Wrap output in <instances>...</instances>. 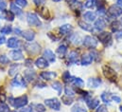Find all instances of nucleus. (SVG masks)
<instances>
[{
  "label": "nucleus",
  "instance_id": "obj_1",
  "mask_svg": "<svg viewBox=\"0 0 122 112\" xmlns=\"http://www.w3.org/2000/svg\"><path fill=\"white\" fill-rule=\"evenodd\" d=\"M9 100L10 101V103L15 107V108H21V107H24L25 106L28 105V97L27 95H23V96H20V97H17L15 99L13 98H9Z\"/></svg>",
  "mask_w": 122,
  "mask_h": 112
},
{
  "label": "nucleus",
  "instance_id": "obj_2",
  "mask_svg": "<svg viewBox=\"0 0 122 112\" xmlns=\"http://www.w3.org/2000/svg\"><path fill=\"white\" fill-rule=\"evenodd\" d=\"M27 21H28V24L30 26H34V27H41L42 26L40 19L33 12H29L27 14Z\"/></svg>",
  "mask_w": 122,
  "mask_h": 112
},
{
  "label": "nucleus",
  "instance_id": "obj_3",
  "mask_svg": "<svg viewBox=\"0 0 122 112\" xmlns=\"http://www.w3.org/2000/svg\"><path fill=\"white\" fill-rule=\"evenodd\" d=\"M45 104L51 109L53 110H60L61 108V103L57 98H51V99H46L45 101Z\"/></svg>",
  "mask_w": 122,
  "mask_h": 112
},
{
  "label": "nucleus",
  "instance_id": "obj_4",
  "mask_svg": "<svg viewBox=\"0 0 122 112\" xmlns=\"http://www.w3.org/2000/svg\"><path fill=\"white\" fill-rule=\"evenodd\" d=\"M82 44H83L86 48L95 49V48H97V40L95 37H93V36L87 35V36L84 37V39H83V41H82Z\"/></svg>",
  "mask_w": 122,
  "mask_h": 112
},
{
  "label": "nucleus",
  "instance_id": "obj_5",
  "mask_svg": "<svg viewBox=\"0 0 122 112\" xmlns=\"http://www.w3.org/2000/svg\"><path fill=\"white\" fill-rule=\"evenodd\" d=\"M98 40L105 46H108L112 42V34L110 32H105V31L101 32L98 34Z\"/></svg>",
  "mask_w": 122,
  "mask_h": 112
},
{
  "label": "nucleus",
  "instance_id": "obj_6",
  "mask_svg": "<svg viewBox=\"0 0 122 112\" xmlns=\"http://www.w3.org/2000/svg\"><path fill=\"white\" fill-rule=\"evenodd\" d=\"M25 47H26V50H27L30 54H37V53H39L40 50H41V47H40L39 44H37V43L27 44Z\"/></svg>",
  "mask_w": 122,
  "mask_h": 112
},
{
  "label": "nucleus",
  "instance_id": "obj_7",
  "mask_svg": "<svg viewBox=\"0 0 122 112\" xmlns=\"http://www.w3.org/2000/svg\"><path fill=\"white\" fill-rule=\"evenodd\" d=\"M108 13L113 17H118L122 14V8L117 5H112L108 10Z\"/></svg>",
  "mask_w": 122,
  "mask_h": 112
},
{
  "label": "nucleus",
  "instance_id": "obj_8",
  "mask_svg": "<svg viewBox=\"0 0 122 112\" xmlns=\"http://www.w3.org/2000/svg\"><path fill=\"white\" fill-rule=\"evenodd\" d=\"M12 86H22V87H27V82L25 78L21 75H16V77L12 80L11 82Z\"/></svg>",
  "mask_w": 122,
  "mask_h": 112
},
{
  "label": "nucleus",
  "instance_id": "obj_9",
  "mask_svg": "<svg viewBox=\"0 0 122 112\" xmlns=\"http://www.w3.org/2000/svg\"><path fill=\"white\" fill-rule=\"evenodd\" d=\"M103 74H104V76L107 77L109 80H114V78L116 79V77H117V74H116L115 70L112 69L111 67H107V66L103 67Z\"/></svg>",
  "mask_w": 122,
  "mask_h": 112
},
{
  "label": "nucleus",
  "instance_id": "obj_10",
  "mask_svg": "<svg viewBox=\"0 0 122 112\" xmlns=\"http://www.w3.org/2000/svg\"><path fill=\"white\" fill-rule=\"evenodd\" d=\"M94 60V56L92 53H86V54H83L81 57V63L82 66H88L92 64Z\"/></svg>",
  "mask_w": 122,
  "mask_h": 112
},
{
  "label": "nucleus",
  "instance_id": "obj_11",
  "mask_svg": "<svg viewBox=\"0 0 122 112\" xmlns=\"http://www.w3.org/2000/svg\"><path fill=\"white\" fill-rule=\"evenodd\" d=\"M35 66L39 68H46L48 67V63L47 60L44 57H40L35 61Z\"/></svg>",
  "mask_w": 122,
  "mask_h": 112
},
{
  "label": "nucleus",
  "instance_id": "obj_12",
  "mask_svg": "<svg viewBox=\"0 0 122 112\" xmlns=\"http://www.w3.org/2000/svg\"><path fill=\"white\" fill-rule=\"evenodd\" d=\"M38 12H39V14H40V16H41L42 18H44V19H46V20L50 19V12H49V11H48L46 8H45V7L39 8Z\"/></svg>",
  "mask_w": 122,
  "mask_h": 112
},
{
  "label": "nucleus",
  "instance_id": "obj_13",
  "mask_svg": "<svg viewBox=\"0 0 122 112\" xmlns=\"http://www.w3.org/2000/svg\"><path fill=\"white\" fill-rule=\"evenodd\" d=\"M22 36L27 40V41H32L35 37V32L31 29H27L22 31Z\"/></svg>",
  "mask_w": 122,
  "mask_h": 112
},
{
  "label": "nucleus",
  "instance_id": "obj_14",
  "mask_svg": "<svg viewBox=\"0 0 122 112\" xmlns=\"http://www.w3.org/2000/svg\"><path fill=\"white\" fill-rule=\"evenodd\" d=\"M40 76L45 80H52V79L56 78L57 74H56V72H53V71H44L40 74Z\"/></svg>",
  "mask_w": 122,
  "mask_h": 112
},
{
  "label": "nucleus",
  "instance_id": "obj_15",
  "mask_svg": "<svg viewBox=\"0 0 122 112\" xmlns=\"http://www.w3.org/2000/svg\"><path fill=\"white\" fill-rule=\"evenodd\" d=\"M44 56H45V58H46L48 62H50V63H53V62H55V60H56V56L54 54V52L51 51L50 50H46L44 51Z\"/></svg>",
  "mask_w": 122,
  "mask_h": 112
},
{
  "label": "nucleus",
  "instance_id": "obj_16",
  "mask_svg": "<svg viewBox=\"0 0 122 112\" xmlns=\"http://www.w3.org/2000/svg\"><path fill=\"white\" fill-rule=\"evenodd\" d=\"M59 30H60L61 35H67V34L71 33V31L73 30V27L69 24H65V25H62L61 27H60Z\"/></svg>",
  "mask_w": 122,
  "mask_h": 112
},
{
  "label": "nucleus",
  "instance_id": "obj_17",
  "mask_svg": "<svg viewBox=\"0 0 122 112\" xmlns=\"http://www.w3.org/2000/svg\"><path fill=\"white\" fill-rule=\"evenodd\" d=\"M94 27H95V28L97 30H99L100 31V30H102V29L105 28V27H106V22L102 18H98L97 20H96Z\"/></svg>",
  "mask_w": 122,
  "mask_h": 112
},
{
  "label": "nucleus",
  "instance_id": "obj_18",
  "mask_svg": "<svg viewBox=\"0 0 122 112\" xmlns=\"http://www.w3.org/2000/svg\"><path fill=\"white\" fill-rule=\"evenodd\" d=\"M101 84V80L97 79V78H90L87 82V85L92 88H97L99 86V84Z\"/></svg>",
  "mask_w": 122,
  "mask_h": 112
},
{
  "label": "nucleus",
  "instance_id": "obj_19",
  "mask_svg": "<svg viewBox=\"0 0 122 112\" xmlns=\"http://www.w3.org/2000/svg\"><path fill=\"white\" fill-rule=\"evenodd\" d=\"M10 56L12 60L14 61H18V60H22L23 59V53L21 50H12L10 52Z\"/></svg>",
  "mask_w": 122,
  "mask_h": 112
},
{
  "label": "nucleus",
  "instance_id": "obj_20",
  "mask_svg": "<svg viewBox=\"0 0 122 112\" xmlns=\"http://www.w3.org/2000/svg\"><path fill=\"white\" fill-rule=\"evenodd\" d=\"M83 18L85 21L87 22H94L96 21V18H97V14L93 11H87L83 14Z\"/></svg>",
  "mask_w": 122,
  "mask_h": 112
},
{
  "label": "nucleus",
  "instance_id": "obj_21",
  "mask_svg": "<svg viewBox=\"0 0 122 112\" xmlns=\"http://www.w3.org/2000/svg\"><path fill=\"white\" fill-rule=\"evenodd\" d=\"M67 59H68V62H69V63H71V64H76V63H78V61H79V53L76 52V51H71V52L68 54Z\"/></svg>",
  "mask_w": 122,
  "mask_h": 112
},
{
  "label": "nucleus",
  "instance_id": "obj_22",
  "mask_svg": "<svg viewBox=\"0 0 122 112\" xmlns=\"http://www.w3.org/2000/svg\"><path fill=\"white\" fill-rule=\"evenodd\" d=\"M19 44H20V41L17 40L16 38H14V37H11V38H10V39L7 41V46H8L9 48H10V49L17 48V47L19 46Z\"/></svg>",
  "mask_w": 122,
  "mask_h": 112
},
{
  "label": "nucleus",
  "instance_id": "obj_23",
  "mask_svg": "<svg viewBox=\"0 0 122 112\" xmlns=\"http://www.w3.org/2000/svg\"><path fill=\"white\" fill-rule=\"evenodd\" d=\"M19 67H20L19 64H13V65H11L10 67V69H9V75L10 76H14L17 73V71L19 69Z\"/></svg>",
  "mask_w": 122,
  "mask_h": 112
},
{
  "label": "nucleus",
  "instance_id": "obj_24",
  "mask_svg": "<svg viewBox=\"0 0 122 112\" xmlns=\"http://www.w3.org/2000/svg\"><path fill=\"white\" fill-rule=\"evenodd\" d=\"M70 83H73L75 85H77L78 87H81L84 84V82L81 78H76V77H72V76L70 78Z\"/></svg>",
  "mask_w": 122,
  "mask_h": 112
},
{
  "label": "nucleus",
  "instance_id": "obj_25",
  "mask_svg": "<svg viewBox=\"0 0 122 112\" xmlns=\"http://www.w3.org/2000/svg\"><path fill=\"white\" fill-rule=\"evenodd\" d=\"M79 26L82 29H84L85 31H93V27L91 25L88 23H85L83 21H79Z\"/></svg>",
  "mask_w": 122,
  "mask_h": 112
},
{
  "label": "nucleus",
  "instance_id": "obj_26",
  "mask_svg": "<svg viewBox=\"0 0 122 112\" xmlns=\"http://www.w3.org/2000/svg\"><path fill=\"white\" fill-rule=\"evenodd\" d=\"M10 11H11L15 15H20V14L22 13L21 9H20L16 4H14V3H11V4H10Z\"/></svg>",
  "mask_w": 122,
  "mask_h": 112
},
{
  "label": "nucleus",
  "instance_id": "obj_27",
  "mask_svg": "<svg viewBox=\"0 0 122 112\" xmlns=\"http://www.w3.org/2000/svg\"><path fill=\"white\" fill-rule=\"evenodd\" d=\"M87 105H88V107L90 108V109H95L96 107H97L98 106V105H99V100L98 99H94V100H90L88 103H87Z\"/></svg>",
  "mask_w": 122,
  "mask_h": 112
},
{
  "label": "nucleus",
  "instance_id": "obj_28",
  "mask_svg": "<svg viewBox=\"0 0 122 112\" xmlns=\"http://www.w3.org/2000/svg\"><path fill=\"white\" fill-rule=\"evenodd\" d=\"M25 78L28 81H32L35 78V72L34 70H26L25 71Z\"/></svg>",
  "mask_w": 122,
  "mask_h": 112
},
{
  "label": "nucleus",
  "instance_id": "obj_29",
  "mask_svg": "<svg viewBox=\"0 0 122 112\" xmlns=\"http://www.w3.org/2000/svg\"><path fill=\"white\" fill-rule=\"evenodd\" d=\"M66 51H67V47H66L65 45H61V46H59V48L57 49V53L60 55V57H62V56L65 55Z\"/></svg>",
  "mask_w": 122,
  "mask_h": 112
},
{
  "label": "nucleus",
  "instance_id": "obj_30",
  "mask_svg": "<svg viewBox=\"0 0 122 112\" xmlns=\"http://www.w3.org/2000/svg\"><path fill=\"white\" fill-rule=\"evenodd\" d=\"M14 13L11 11H4V16L7 20H10V21H13L14 20Z\"/></svg>",
  "mask_w": 122,
  "mask_h": 112
},
{
  "label": "nucleus",
  "instance_id": "obj_31",
  "mask_svg": "<svg viewBox=\"0 0 122 112\" xmlns=\"http://www.w3.org/2000/svg\"><path fill=\"white\" fill-rule=\"evenodd\" d=\"M69 39H70V42L73 43L74 45H79L81 43V38L77 34H71V36H70Z\"/></svg>",
  "mask_w": 122,
  "mask_h": 112
},
{
  "label": "nucleus",
  "instance_id": "obj_32",
  "mask_svg": "<svg viewBox=\"0 0 122 112\" xmlns=\"http://www.w3.org/2000/svg\"><path fill=\"white\" fill-rule=\"evenodd\" d=\"M33 109H35L37 112H46V107L45 106H43L42 104H33L32 105Z\"/></svg>",
  "mask_w": 122,
  "mask_h": 112
},
{
  "label": "nucleus",
  "instance_id": "obj_33",
  "mask_svg": "<svg viewBox=\"0 0 122 112\" xmlns=\"http://www.w3.org/2000/svg\"><path fill=\"white\" fill-rule=\"evenodd\" d=\"M52 87H53V89H55V90L58 91L59 95H61V92H62V84L60 82H54L52 84Z\"/></svg>",
  "mask_w": 122,
  "mask_h": 112
},
{
  "label": "nucleus",
  "instance_id": "obj_34",
  "mask_svg": "<svg viewBox=\"0 0 122 112\" xmlns=\"http://www.w3.org/2000/svg\"><path fill=\"white\" fill-rule=\"evenodd\" d=\"M97 5V0H85L84 7L87 9H93Z\"/></svg>",
  "mask_w": 122,
  "mask_h": 112
},
{
  "label": "nucleus",
  "instance_id": "obj_35",
  "mask_svg": "<svg viewBox=\"0 0 122 112\" xmlns=\"http://www.w3.org/2000/svg\"><path fill=\"white\" fill-rule=\"evenodd\" d=\"M71 112H87V109L83 106H81V105H76L72 107Z\"/></svg>",
  "mask_w": 122,
  "mask_h": 112
},
{
  "label": "nucleus",
  "instance_id": "obj_36",
  "mask_svg": "<svg viewBox=\"0 0 122 112\" xmlns=\"http://www.w3.org/2000/svg\"><path fill=\"white\" fill-rule=\"evenodd\" d=\"M100 98H101V100H102L105 104H109V103H110V100H111V95H110V93H108V92H103V93L101 94Z\"/></svg>",
  "mask_w": 122,
  "mask_h": 112
},
{
  "label": "nucleus",
  "instance_id": "obj_37",
  "mask_svg": "<svg viewBox=\"0 0 122 112\" xmlns=\"http://www.w3.org/2000/svg\"><path fill=\"white\" fill-rule=\"evenodd\" d=\"M64 92H65V95L66 96H68V97H74L75 96V92H74V90L71 88V87H69V86H66L65 88H64Z\"/></svg>",
  "mask_w": 122,
  "mask_h": 112
},
{
  "label": "nucleus",
  "instance_id": "obj_38",
  "mask_svg": "<svg viewBox=\"0 0 122 112\" xmlns=\"http://www.w3.org/2000/svg\"><path fill=\"white\" fill-rule=\"evenodd\" d=\"M61 102L64 104V105H66V106H69V105H71L72 103H73V100H72V98L70 97H68V96H62L61 97Z\"/></svg>",
  "mask_w": 122,
  "mask_h": 112
},
{
  "label": "nucleus",
  "instance_id": "obj_39",
  "mask_svg": "<svg viewBox=\"0 0 122 112\" xmlns=\"http://www.w3.org/2000/svg\"><path fill=\"white\" fill-rule=\"evenodd\" d=\"M11 30H12V28L10 26H5V27L0 28V32L3 34H10L11 32Z\"/></svg>",
  "mask_w": 122,
  "mask_h": 112
},
{
  "label": "nucleus",
  "instance_id": "obj_40",
  "mask_svg": "<svg viewBox=\"0 0 122 112\" xmlns=\"http://www.w3.org/2000/svg\"><path fill=\"white\" fill-rule=\"evenodd\" d=\"M70 78H71V75H70L69 71H64L62 74V80L65 83H70Z\"/></svg>",
  "mask_w": 122,
  "mask_h": 112
},
{
  "label": "nucleus",
  "instance_id": "obj_41",
  "mask_svg": "<svg viewBox=\"0 0 122 112\" xmlns=\"http://www.w3.org/2000/svg\"><path fill=\"white\" fill-rule=\"evenodd\" d=\"M0 63L2 65H9L10 64V59L6 55H0Z\"/></svg>",
  "mask_w": 122,
  "mask_h": 112
},
{
  "label": "nucleus",
  "instance_id": "obj_42",
  "mask_svg": "<svg viewBox=\"0 0 122 112\" xmlns=\"http://www.w3.org/2000/svg\"><path fill=\"white\" fill-rule=\"evenodd\" d=\"M7 97H6V93L3 89V87H0V103H4L6 101Z\"/></svg>",
  "mask_w": 122,
  "mask_h": 112
},
{
  "label": "nucleus",
  "instance_id": "obj_43",
  "mask_svg": "<svg viewBox=\"0 0 122 112\" xmlns=\"http://www.w3.org/2000/svg\"><path fill=\"white\" fill-rule=\"evenodd\" d=\"M0 112H10V107L4 103L0 104Z\"/></svg>",
  "mask_w": 122,
  "mask_h": 112
},
{
  "label": "nucleus",
  "instance_id": "obj_44",
  "mask_svg": "<svg viewBox=\"0 0 122 112\" xmlns=\"http://www.w3.org/2000/svg\"><path fill=\"white\" fill-rule=\"evenodd\" d=\"M15 4L20 7H26L28 5V1L27 0H15Z\"/></svg>",
  "mask_w": 122,
  "mask_h": 112
},
{
  "label": "nucleus",
  "instance_id": "obj_45",
  "mask_svg": "<svg viewBox=\"0 0 122 112\" xmlns=\"http://www.w3.org/2000/svg\"><path fill=\"white\" fill-rule=\"evenodd\" d=\"M6 7H7V3L3 0H0V11H6Z\"/></svg>",
  "mask_w": 122,
  "mask_h": 112
},
{
  "label": "nucleus",
  "instance_id": "obj_46",
  "mask_svg": "<svg viewBox=\"0 0 122 112\" xmlns=\"http://www.w3.org/2000/svg\"><path fill=\"white\" fill-rule=\"evenodd\" d=\"M46 0H33L34 4H35V5H37V6H39V7L43 6V5L46 3Z\"/></svg>",
  "mask_w": 122,
  "mask_h": 112
},
{
  "label": "nucleus",
  "instance_id": "obj_47",
  "mask_svg": "<svg viewBox=\"0 0 122 112\" xmlns=\"http://www.w3.org/2000/svg\"><path fill=\"white\" fill-rule=\"evenodd\" d=\"M96 112H108V110H107V107L105 106H99Z\"/></svg>",
  "mask_w": 122,
  "mask_h": 112
},
{
  "label": "nucleus",
  "instance_id": "obj_48",
  "mask_svg": "<svg viewBox=\"0 0 122 112\" xmlns=\"http://www.w3.org/2000/svg\"><path fill=\"white\" fill-rule=\"evenodd\" d=\"M111 99H112L113 101H115V102L118 103V104L121 102V98H120V97H118V96H115V95H113V96H111Z\"/></svg>",
  "mask_w": 122,
  "mask_h": 112
},
{
  "label": "nucleus",
  "instance_id": "obj_49",
  "mask_svg": "<svg viewBox=\"0 0 122 112\" xmlns=\"http://www.w3.org/2000/svg\"><path fill=\"white\" fill-rule=\"evenodd\" d=\"M6 38H5V36L4 35H1L0 34V45H3L4 43H6Z\"/></svg>",
  "mask_w": 122,
  "mask_h": 112
},
{
  "label": "nucleus",
  "instance_id": "obj_50",
  "mask_svg": "<svg viewBox=\"0 0 122 112\" xmlns=\"http://www.w3.org/2000/svg\"><path fill=\"white\" fill-rule=\"evenodd\" d=\"M20 112H33V110L31 108H30V107H25V108L21 109Z\"/></svg>",
  "mask_w": 122,
  "mask_h": 112
},
{
  "label": "nucleus",
  "instance_id": "obj_51",
  "mask_svg": "<svg viewBox=\"0 0 122 112\" xmlns=\"http://www.w3.org/2000/svg\"><path fill=\"white\" fill-rule=\"evenodd\" d=\"M66 2H67L68 4H70L71 6H72V5H74V4H77V3H78V1H77V0H66Z\"/></svg>",
  "mask_w": 122,
  "mask_h": 112
},
{
  "label": "nucleus",
  "instance_id": "obj_52",
  "mask_svg": "<svg viewBox=\"0 0 122 112\" xmlns=\"http://www.w3.org/2000/svg\"><path fill=\"white\" fill-rule=\"evenodd\" d=\"M35 85H36L37 87H45V86H46V84H44V83H39V82H38Z\"/></svg>",
  "mask_w": 122,
  "mask_h": 112
},
{
  "label": "nucleus",
  "instance_id": "obj_53",
  "mask_svg": "<svg viewBox=\"0 0 122 112\" xmlns=\"http://www.w3.org/2000/svg\"><path fill=\"white\" fill-rule=\"evenodd\" d=\"M26 66H27V67H31V66H32V61L30 60V59L27 60V61H26Z\"/></svg>",
  "mask_w": 122,
  "mask_h": 112
},
{
  "label": "nucleus",
  "instance_id": "obj_54",
  "mask_svg": "<svg viewBox=\"0 0 122 112\" xmlns=\"http://www.w3.org/2000/svg\"><path fill=\"white\" fill-rule=\"evenodd\" d=\"M117 40H122V32H119L117 34Z\"/></svg>",
  "mask_w": 122,
  "mask_h": 112
},
{
  "label": "nucleus",
  "instance_id": "obj_55",
  "mask_svg": "<svg viewBox=\"0 0 122 112\" xmlns=\"http://www.w3.org/2000/svg\"><path fill=\"white\" fill-rule=\"evenodd\" d=\"M14 32L16 33V34H18V35H20V34H22V31L19 29V28H15L14 29Z\"/></svg>",
  "mask_w": 122,
  "mask_h": 112
},
{
  "label": "nucleus",
  "instance_id": "obj_56",
  "mask_svg": "<svg viewBox=\"0 0 122 112\" xmlns=\"http://www.w3.org/2000/svg\"><path fill=\"white\" fill-rule=\"evenodd\" d=\"M117 5L119 6V7H122V0H117Z\"/></svg>",
  "mask_w": 122,
  "mask_h": 112
},
{
  "label": "nucleus",
  "instance_id": "obj_57",
  "mask_svg": "<svg viewBox=\"0 0 122 112\" xmlns=\"http://www.w3.org/2000/svg\"><path fill=\"white\" fill-rule=\"evenodd\" d=\"M52 1H54V2H60L61 0H52Z\"/></svg>",
  "mask_w": 122,
  "mask_h": 112
},
{
  "label": "nucleus",
  "instance_id": "obj_58",
  "mask_svg": "<svg viewBox=\"0 0 122 112\" xmlns=\"http://www.w3.org/2000/svg\"><path fill=\"white\" fill-rule=\"evenodd\" d=\"M120 24H121V26H122V17H121V19H120Z\"/></svg>",
  "mask_w": 122,
  "mask_h": 112
}]
</instances>
